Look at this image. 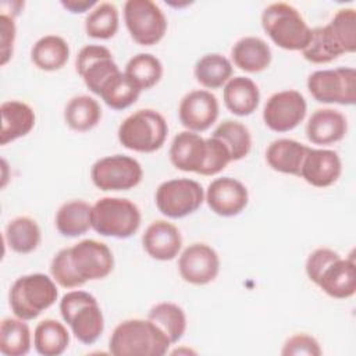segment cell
Returning <instances> with one entry per match:
<instances>
[{"label":"cell","mask_w":356,"mask_h":356,"mask_svg":"<svg viewBox=\"0 0 356 356\" xmlns=\"http://www.w3.org/2000/svg\"><path fill=\"white\" fill-rule=\"evenodd\" d=\"M75 67L88 89L95 95H99L107 79L120 72L111 51L100 44H88L82 47L76 56Z\"/></svg>","instance_id":"obj_14"},{"label":"cell","mask_w":356,"mask_h":356,"mask_svg":"<svg viewBox=\"0 0 356 356\" xmlns=\"http://www.w3.org/2000/svg\"><path fill=\"white\" fill-rule=\"evenodd\" d=\"M170 161L177 170L206 175L209 164L207 140L197 132H179L172 139L170 147Z\"/></svg>","instance_id":"obj_16"},{"label":"cell","mask_w":356,"mask_h":356,"mask_svg":"<svg viewBox=\"0 0 356 356\" xmlns=\"http://www.w3.org/2000/svg\"><path fill=\"white\" fill-rule=\"evenodd\" d=\"M323 292L335 299L352 298L356 292V264L353 256L338 257L321 274L316 284Z\"/></svg>","instance_id":"obj_22"},{"label":"cell","mask_w":356,"mask_h":356,"mask_svg":"<svg viewBox=\"0 0 356 356\" xmlns=\"http://www.w3.org/2000/svg\"><path fill=\"white\" fill-rule=\"evenodd\" d=\"M68 58V43L57 35L40 38L31 50L32 63L42 71H57L67 64Z\"/></svg>","instance_id":"obj_28"},{"label":"cell","mask_w":356,"mask_h":356,"mask_svg":"<svg viewBox=\"0 0 356 356\" xmlns=\"http://www.w3.org/2000/svg\"><path fill=\"white\" fill-rule=\"evenodd\" d=\"M346 132V117L334 108L316 110L306 124V136L313 145L337 143L345 138Z\"/></svg>","instance_id":"obj_21"},{"label":"cell","mask_w":356,"mask_h":356,"mask_svg":"<svg viewBox=\"0 0 356 356\" xmlns=\"http://www.w3.org/2000/svg\"><path fill=\"white\" fill-rule=\"evenodd\" d=\"M58 291L53 278L35 273L17 278L8 293L10 309L15 317L29 321L53 306Z\"/></svg>","instance_id":"obj_5"},{"label":"cell","mask_w":356,"mask_h":356,"mask_svg":"<svg viewBox=\"0 0 356 356\" xmlns=\"http://www.w3.org/2000/svg\"><path fill=\"white\" fill-rule=\"evenodd\" d=\"M222 99L232 114L246 117L256 111L260 103V90L250 78L235 76L224 85Z\"/></svg>","instance_id":"obj_25"},{"label":"cell","mask_w":356,"mask_h":356,"mask_svg":"<svg viewBox=\"0 0 356 356\" xmlns=\"http://www.w3.org/2000/svg\"><path fill=\"white\" fill-rule=\"evenodd\" d=\"M323 353L318 341L307 334H296L288 338L281 349L282 356H320Z\"/></svg>","instance_id":"obj_39"},{"label":"cell","mask_w":356,"mask_h":356,"mask_svg":"<svg viewBox=\"0 0 356 356\" xmlns=\"http://www.w3.org/2000/svg\"><path fill=\"white\" fill-rule=\"evenodd\" d=\"M33 345L39 355L58 356L64 353L70 345V332L63 323L44 318L33 331Z\"/></svg>","instance_id":"obj_29"},{"label":"cell","mask_w":356,"mask_h":356,"mask_svg":"<svg viewBox=\"0 0 356 356\" xmlns=\"http://www.w3.org/2000/svg\"><path fill=\"white\" fill-rule=\"evenodd\" d=\"M40 228L38 222L26 216L11 220L4 229V241L17 253L33 252L40 243Z\"/></svg>","instance_id":"obj_32"},{"label":"cell","mask_w":356,"mask_h":356,"mask_svg":"<svg viewBox=\"0 0 356 356\" xmlns=\"http://www.w3.org/2000/svg\"><path fill=\"white\" fill-rule=\"evenodd\" d=\"M1 134L0 143L7 145L18 138L28 135L35 127V113L31 106L24 102L10 100L0 106Z\"/></svg>","instance_id":"obj_23"},{"label":"cell","mask_w":356,"mask_h":356,"mask_svg":"<svg viewBox=\"0 0 356 356\" xmlns=\"http://www.w3.org/2000/svg\"><path fill=\"white\" fill-rule=\"evenodd\" d=\"M231 61L220 54L210 53L200 57L195 64V78L206 89H218L232 78Z\"/></svg>","instance_id":"obj_31"},{"label":"cell","mask_w":356,"mask_h":356,"mask_svg":"<svg viewBox=\"0 0 356 356\" xmlns=\"http://www.w3.org/2000/svg\"><path fill=\"white\" fill-rule=\"evenodd\" d=\"M114 268L110 248L95 239H83L61 249L51 260L50 274L63 288H78L88 281L106 278Z\"/></svg>","instance_id":"obj_1"},{"label":"cell","mask_w":356,"mask_h":356,"mask_svg":"<svg viewBox=\"0 0 356 356\" xmlns=\"http://www.w3.org/2000/svg\"><path fill=\"white\" fill-rule=\"evenodd\" d=\"M156 206L168 218H182L195 213L204 200L202 185L189 178L168 179L156 191Z\"/></svg>","instance_id":"obj_11"},{"label":"cell","mask_w":356,"mask_h":356,"mask_svg":"<svg viewBox=\"0 0 356 356\" xmlns=\"http://www.w3.org/2000/svg\"><path fill=\"white\" fill-rule=\"evenodd\" d=\"M307 104L298 90H281L268 97L263 108L264 124L274 132L295 129L306 117Z\"/></svg>","instance_id":"obj_13"},{"label":"cell","mask_w":356,"mask_h":356,"mask_svg":"<svg viewBox=\"0 0 356 356\" xmlns=\"http://www.w3.org/2000/svg\"><path fill=\"white\" fill-rule=\"evenodd\" d=\"M60 313L74 337L85 343H95L104 330V317L97 299L85 291L67 292L60 300Z\"/></svg>","instance_id":"obj_6"},{"label":"cell","mask_w":356,"mask_h":356,"mask_svg":"<svg viewBox=\"0 0 356 356\" xmlns=\"http://www.w3.org/2000/svg\"><path fill=\"white\" fill-rule=\"evenodd\" d=\"M168 134L165 118L153 108H142L128 115L118 127L120 143L134 152L153 153L159 150Z\"/></svg>","instance_id":"obj_7"},{"label":"cell","mask_w":356,"mask_h":356,"mask_svg":"<svg viewBox=\"0 0 356 356\" xmlns=\"http://www.w3.org/2000/svg\"><path fill=\"white\" fill-rule=\"evenodd\" d=\"M220 139L229 150L231 160L238 161L245 159L252 149V136L248 127L235 120L222 121L211 134Z\"/></svg>","instance_id":"obj_36"},{"label":"cell","mask_w":356,"mask_h":356,"mask_svg":"<svg viewBox=\"0 0 356 356\" xmlns=\"http://www.w3.org/2000/svg\"><path fill=\"white\" fill-rule=\"evenodd\" d=\"M124 72L139 86L140 90H147L161 79L163 64L150 53H139L127 63Z\"/></svg>","instance_id":"obj_38"},{"label":"cell","mask_w":356,"mask_h":356,"mask_svg":"<svg viewBox=\"0 0 356 356\" xmlns=\"http://www.w3.org/2000/svg\"><path fill=\"white\" fill-rule=\"evenodd\" d=\"M0 32H1V60L0 64L6 65L13 57V49L15 42V22L14 18L6 14L0 15Z\"/></svg>","instance_id":"obj_41"},{"label":"cell","mask_w":356,"mask_h":356,"mask_svg":"<svg viewBox=\"0 0 356 356\" xmlns=\"http://www.w3.org/2000/svg\"><path fill=\"white\" fill-rule=\"evenodd\" d=\"M170 346V339L149 318H131L114 328L108 352L114 356H163Z\"/></svg>","instance_id":"obj_3"},{"label":"cell","mask_w":356,"mask_h":356,"mask_svg":"<svg viewBox=\"0 0 356 356\" xmlns=\"http://www.w3.org/2000/svg\"><path fill=\"white\" fill-rule=\"evenodd\" d=\"M139 86L125 74L117 72L102 86L99 96L113 110H124L132 106L139 95Z\"/></svg>","instance_id":"obj_33"},{"label":"cell","mask_w":356,"mask_h":356,"mask_svg":"<svg viewBox=\"0 0 356 356\" xmlns=\"http://www.w3.org/2000/svg\"><path fill=\"white\" fill-rule=\"evenodd\" d=\"M142 243L152 259L167 261L175 259L181 252L182 236L174 224L165 220H156L146 228Z\"/></svg>","instance_id":"obj_20"},{"label":"cell","mask_w":356,"mask_h":356,"mask_svg":"<svg viewBox=\"0 0 356 356\" xmlns=\"http://www.w3.org/2000/svg\"><path fill=\"white\" fill-rule=\"evenodd\" d=\"M90 211L92 206L85 200H70L61 204L54 218L57 231L68 238L86 234L92 228Z\"/></svg>","instance_id":"obj_27"},{"label":"cell","mask_w":356,"mask_h":356,"mask_svg":"<svg viewBox=\"0 0 356 356\" xmlns=\"http://www.w3.org/2000/svg\"><path fill=\"white\" fill-rule=\"evenodd\" d=\"M355 50L356 11L355 8H341L327 25L312 29L310 42L302 54L313 64H327Z\"/></svg>","instance_id":"obj_2"},{"label":"cell","mask_w":356,"mask_h":356,"mask_svg":"<svg viewBox=\"0 0 356 356\" xmlns=\"http://www.w3.org/2000/svg\"><path fill=\"white\" fill-rule=\"evenodd\" d=\"M309 149V146L293 139H277L268 145L266 161L274 171L299 175Z\"/></svg>","instance_id":"obj_24"},{"label":"cell","mask_w":356,"mask_h":356,"mask_svg":"<svg viewBox=\"0 0 356 356\" xmlns=\"http://www.w3.org/2000/svg\"><path fill=\"white\" fill-rule=\"evenodd\" d=\"M140 210L124 197H102L90 211L92 228L103 235L125 239L136 234L140 227Z\"/></svg>","instance_id":"obj_8"},{"label":"cell","mask_w":356,"mask_h":356,"mask_svg":"<svg viewBox=\"0 0 356 356\" xmlns=\"http://www.w3.org/2000/svg\"><path fill=\"white\" fill-rule=\"evenodd\" d=\"M307 89L320 103L353 106L356 103V71L350 67L314 71L307 78Z\"/></svg>","instance_id":"obj_10"},{"label":"cell","mask_w":356,"mask_h":356,"mask_svg":"<svg viewBox=\"0 0 356 356\" xmlns=\"http://www.w3.org/2000/svg\"><path fill=\"white\" fill-rule=\"evenodd\" d=\"M342 172V163L337 152L328 149H309L299 177L316 188L335 184Z\"/></svg>","instance_id":"obj_19"},{"label":"cell","mask_w":356,"mask_h":356,"mask_svg":"<svg viewBox=\"0 0 356 356\" xmlns=\"http://www.w3.org/2000/svg\"><path fill=\"white\" fill-rule=\"evenodd\" d=\"M102 118V107L96 99L88 95L72 97L64 108L65 124L78 132H86L95 128Z\"/></svg>","instance_id":"obj_30"},{"label":"cell","mask_w":356,"mask_h":356,"mask_svg":"<svg viewBox=\"0 0 356 356\" xmlns=\"http://www.w3.org/2000/svg\"><path fill=\"white\" fill-rule=\"evenodd\" d=\"M231 57L239 70L252 74L261 72L271 63V49L261 38L245 36L234 44Z\"/></svg>","instance_id":"obj_26"},{"label":"cell","mask_w":356,"mask_h":356,"mask_svg":"<svg viewBox=\"0 0 356 356\" xmlns=\"http://www.w3.org/2000/svg\"><path fill=\"white\" fill-rule=\"evenodd\" d=\"M90 178L100 191H129L140 184L143 170L134 157L113 154L99 159L92 165Z\"/></svg>","instance_id":"obj_12"},{"label":"cell","mask_w":356,"mask_h":356,"mask_svg":"<svg viewBox=\"0 0 356 356\" xmlns=\"http://www.w3.org/2000/svg\"><path fill=\"white\" fill-rule=\"evenodd\" d=\"M178 270L184 281L193 285H206L220 273V257L206 243H192L179 256Z\"/></svg>","instance_id":"obj_15"},{"label":"cell","mask_w":356,"mask_h":356,"mask_svg":"<svg viewBox=\"0 0 356 356\" xmlns=\"http://www.w3.org/2000/svg\"><path fill=\"white\" fill-rule=\"evenodd\" d=\"M120 26V17L115 4L104 1L97 3L90 10L85 19V31L88 36L95 39H110L113 38Z\"/></svg>","instance_id":"obj_37"},{"label":"cell","mask_w":356,"mask_h":356,"mask_svg":"<svg viewBox=\"0 0 356 356\" xmlns=\"http://www.w3.org/2000/svg\"><path fill=\"white\" fill-rule=\"evenodd\" d=\"M204 197L210 210L221 217L238 216L249 202L246 186L231 177H221L211 181Z\"/></svg>","instance_id":"obj_18"},{"label":"cell","mask_w":356,"mask_h":356,"mask_svg":"<svg viewBox=\"0 0 356 356\" xmlns=\"http://www.w3.org/2000/svg\"><path fill=\"white\" fill-rule=\"evenodd\" d=\"M61 6L72 14H82L97 6L96 0H61Z\"/></svg>","instance_id":"obj_42"},{"label":"cell","mask_w":356,"mask_h":356,"mask_svg":"<svg viewBox=\"0 0 356 356\" xmlns=\"http://www.w3.org/2000/svg\"><path fill=\"white\" fill-rule=\"evenodd\" d=\"M339 256L338 252L330 249V248H318L316 250H313L307 260H306V266H305V270H306V274H307V278L313 282V284H317L323 271L334 261L337 260Z\"/></svg>","instance_id":"obj_40"},{"label":"cell","mask_w":356,"mask_h":356,"mask_svg":"<svg viewBox=\"0 0 356 356\" xmlns=\"http://www.w3.org/2000/svg\"><path fill=\"white\" fill-rule=\"evenodd\" d=\"M124 21L131 38L140 46L159 43L167 32V18L152 0L125 1Z\"/></svg>","instance_id":"obj_9"},{"label":"cell","mask_w":356,"mask_h":356,"mask_svg":"<svg viewBox=\"0 0 356 356\" xmlns=\"http://www.w3.org/2000/svg\"><path fill=\"white\" fill-rule=\"evenodd\" d=\"M31 349V330L18 317L3 318L0 324V352L4 356H24Z\"/></svg>","instance_id":"obj_35"},{"label":"cell","mask_w":356,"mask_h":356,"mask_svg":"<svg viewBox=\"0 0 356 356\" xmlns=\"http://www.w3.org/2000/svg\"><path fill=\"white\" fill-rule=\"evenodd\" d=\"M147 318L165 334L171 345L177 343L186 331L185 312L182 307L171 302H161L154 305L149 310Z\"/></svg>","instance_id":"obj_34"},{"label":"cell","mask_w":356,"mask_h":356,"mask_svg":"<svg viewBox=\"0 0 356 356\" xmlns=\"http://www.w3.org/2000/svg\"><path fill=\"white\" fill-rule=\"evenodd\" d=\"M261 26L281 49L302 51L310 42L312 29L300 13L288 3H273L261 13Z\"/></svg>","instance_id":"obj_4"},{"label":"cell","mask_w":356,"mask_h":356,"mask_svg":"<svg viewBox=\"0 0 356 356\" xmlns=\"http://www.w3.org/2000/svg\"><path fill=\"white\" fill-rule=\"evenodd\" d=\"M220 106L217 97L204 89L186 93L178 107L181 124L192 132H203L209 129L218 118Z\"/></svg>","instance_id":"obj_17"}]
</instances>
